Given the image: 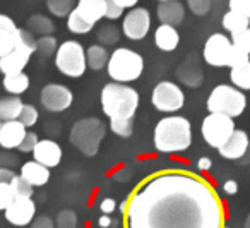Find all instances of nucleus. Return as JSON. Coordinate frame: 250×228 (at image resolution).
I'll return each mask as SVG.
<instances>
[{
	"instance_id": "obj_11",
	"label": "nucleus",
	"mask_w": 250,
	"mask_h": 228,
	"mask_svg": "<svg viewBox=\"0 0 250 228\" xmlns=\"http://www.w3.org/2000/svg\"><path fill=\"white\" fill-rule=\"evenodd\" d=\"M151 29V14L144 7H134L124 16L122 21V31L132 42L146 38Z\"/></svg>"
},
{
	"instance_id": "obj_53",
	"label": "nucleus",
	"mask_w": 250,
	"mask_h": 228,
	"mask_svg": "<svg viewBox=\"0 0 250 228\" xmlns=\"http://www.w3.org/2000/svg\"><path fill=\"white\" fill-rule=\"evenodd\" d=\"M245 228H250V214H249V218H247V223H245Z\"/></svg>"
},
{
	"instance_id": "obj_10",
	"label": "nucleus",
	"mask_w": 250,
	"mask_h": 228,
	"mask_svg": "<svg viewBox=\"0 0 250 228\" xmlns=\"http://www.w3.org/2000/svg\"><path fill=\"white\" fill-rule=\"evenodd\" d=\"M151 103L156 110L171 114L178 112L185 103V94L180 88L171 81H161L156 84L151 94Z\"/></svg>"
},
{
	"instance_id": "obj_29",
	"label": "nucleus",
	"mask_w": 250,
	"mask_h": 228,
	"mask_svg": "<svg viewBox=\"0 0 250 228\" xmlns=\"http://www.w3.org/2000/svg\"><path fill=\"white\" fill-rule=\"evenodd\" d=\"M223 28L226 29V31H229L233 35V33H240L243 31V29L250 28V21L245 18V16L238 14V12L235 11H228L225 16H223V21H221Z\"/></svg>"
},
{
	"instance_id": "obj_16",
	"label": "nucleus",
	"mask_w": 250,
	"mask_h": 228,
	"mask_svg": "<svg viewBox=\"0 0 250 228\" xmlns=\"http://www.w3.org/2000/svg\"><path fill=\"white\" fill-rule=\"evenodd\" d=\"M177 76L185 86H188V88L201 86L202 79H204V72H202V67H201V64H199V59L195 53L188 55L187 59L184 60V64L177 69Z\"/></svg>"
},
{
	"instance_id": "obj_13",
	"label": "nucleus",
	"mask_w": 250,
	"mask_h": 228,
	"mask_svg": "<svg viewBox=\"0 0 250 228\" xmlns=\"http://www.w3.org/2000/svg\"><path fill=\"white\" fill-rule=\"evenodd\" d=\"M36 206L31 197H16L14 203L5 209V220L14 227H26L35 220Z\"/></svg>"
},
{
	"instance_id": "obj_14",
	"label": "nucleus",
	"mask_w": 250,
	"mask_h": 228,
	"mask_svg": "<svg viewBox=\"0 0 250 228\" xmlns=\"http://www.w3.org/2000/svg\"><path fill=\"white\" fill-rule=\"evenodd\" d=\"M33 53H35V50L26 48V46L18 43V46L11 53H7L5 57L0 59V72L4 74V76L22 72L26 69V66H28Z\"/></svg>"
},
{
	"instance_id": "obj_55",
	"label": "nucleus",
	"mask_w": 250,
	"mask_h": 228,
	"mask_svg": "<svg viewBox=\"0 0 250 228\" xmlns=\"http://www.w3.org/2000/svg\"><path fill=\"white\" fill-rule=\"evenodd\" d=\"M0 125H2V118H0Z\"/></svg>"
},
{
	"instance_id": "obj_50",
	"label": "nucleus",
	"mask_w": 250,
	"mask_h": 228,
	"mask_svg": "<svg viewBox=\"0 0 250 228\" xmlns=\"http://www.w3.org/2000/svg\"><path fill=\"white\" fill-rule=\"evenodd\" d=\"M211 166H212V161L209 158H206V156H202V158L197 161V168L202 170V172H206V170H211Z\"/></svg>"
},
{
	"instance_id": "obj_46",
	"label": "nucleus",
	"mask_w": 250,
	"mask_h": 228,
	"mask_svg": "<svg viewBox=\"0 0 250 228\" xmlns=\"http://www.w3.org/2000/svg\"><path fill=\"white\" fill-rule=\"evenodd\" d=\"M14 177H16L14 170L4 168V166H0V183H11Z\"/></svg>"
},
{
	"instance_id": "obj_25",
	"label": "nucleus",
	"mask_w": 250,
	"mask_h": 228,
	"mask_svg": "<svg viewBox=\"0 0 250 228\" xmlns=\"http://www.w3.org/2000/svg\"><path fill=\"white\" fill-rule=\"evenodd\" d=\"M4 90L12 96H19V94L26 93L29 88V77L28 74L19 72V74H9L4 76Z\"/></svg>"
},
{
	"instance_id": "obj_35",
	"label": "nucleus",
	"mask_w": 250,
	"mask_h": 228,
	"mask_svg": "<svg viewBox=\"0 0 250 228\" xmlns=\"http://www.w3.org/2000/svg\"><path fill=\"white\" fill-rule=\"evenodd\" d=\"M12 190H14L16 197H31L33 196V185L28 183L21 175H16L11 182Z\"/></svg>"
},
{
	"instance_id": "obj_49",
	"label": "nucleus",
	"mask_w": 250,
	"mask_h": 228,
	"mask_svg": "<svg viewBox=\"0 0 250 228\" xmlns=\"http://www.w3.org/2000/svg\"><path fill=\"white\" fill-rule=\"evenodd\" d=\"M117 5H120L122 9H134L137 4H139V0H115Z\"/></svg>"
},
{
	"instance_id": "obj_45",
	"label": "nucleus",
	"mask_w": 250,
	"mask_h": 228,
	"mask_svg": "<svg viewBox=\"0 0 250 228\" xmlns=\"http://www.w3.org/2000/svg\"><path fill=\"white\" fill-rule=\"evenodd\" d=\"M115 207H117V203H115L111 197L103 199V201H101V204H100V209L103 211V214H111L115 211Z\"/></svg>"
},
{
	"instance_id": "obj_54",
	"label": "nucleus",
	"mask_w": 250,
	"mask_h": 228,
	"mask_svg": "<svg viewBox=\"0 0 250 228\" xmlns=\"http://www.w3.org/2000/svg\"><path fill=\"white\" fill-rule=\"evenodd\" d=\"M158 2H168V0H158Z\"/></svg>"
},
{
	"instance_id": "obj_40",
	"label": "nucleus",
	"mask_w": 250,
	"mask_h": 228,
	"mask_svg": "<svg viewBox=\"0 0 250 228\" xmlns=\"http://www.w3.org/2000/svg\"><path fill=\"white\" fill-rule=\"evenodd\" d=\"M212 0H187V5L195 16H206L211 11Z\"/></svg>"
},
{
	"instance_id": "obj_33",
	"label": "nucleus",
	"mask_w": 250,
	"mask_h": 228,
	"mask_svg": "<svg viewBox=\"0 0 250 228\" xmlns=\"http://www.w3.org/2000/svg\"><path fill=\"white\" fill-rule=\"evenodd\" d=\"M59 42L53 35H48V36H40L36 40V52L40 53L42 57H52L53 53H57L59 50Z\"/></svg>"
},
{
	"instance_id": "obj_48",
	"label": "nucleus",
	"mask_w": 250,
	"mask_h": 228,
	"mask_svg": "<svg viewBox=\"0 0 250 228\" xmlns=\"http://www.w3.org/2000/svg\"><path fill=\"white\" fill-rule=\"evenodd\" d=\"M223 190H225L226 194H229V196H233V194H236V190H238V183H236L235 180H226V182L223 183Z\"/></svg>"
},
{
	"instance_id": "obj_51",
	"label": "nucleus",
	"mask_w": 250,
	"mask_h": 228,
	"mask_svg": "<svg viewBox=\"0 0 250 228\" xmlns=\"http://www.w3.org/2000/svg\"><path fill=\"white\" fill-rule=\"evenodd\" d=\"M111 223H113V220L110 218V214H103V216L98 220V225H100L101 228H108L111 227Z\"/></svg>"
},
{
	"instance_id": "obj_22",
	"label": "nucleus",
	"mask_w": 250,
	"mask_h": 228,
	"mask_svg": "<svg viewBox=\"0 0 250 228\" xmlns=\"http://www.w3.org/2000/svg\"><path fill=\"white\" fill-rule=\"evenodd\" d=\"M21 177L33 187H42L50 180V168L38 163L36 160L26 161L21 166Z\"/></svg>"
},
{
	"instance_id": "obj_20",
	"label": "nucleus",
	"mask_w": 250,
	"mask_h": 228,
	"mask_svg": "<svg viewBox=\"0 0 250 228\" xmlns=\"http://www.w3.org/2000/svg\"><path fill=\"white\" fill-rule=\"evenodd\" d=\"M249 144V136L243 131H235L231 134V137L219 148V155L226 160H240L242 156H245Z\"/></svg>"
},
{
	"instance_id": "obj_1",
	"label": "nucleus",
	"mask_w": 250,
	"mask_h": 228,
	"mask_svg": "<svg viewBox=\"0 0 250 228\" xmlns=\"http://www.w3.org/2000/svg\"><path fill=\"white\" fill-rule=\"evenodd\" d=\"M125 228H226L216 189L187 170L147 177L127 197Z\"/></svg>"
},
{
	"instance_id": "obj_39",
	"label": "nucleus",
	"mask_w": 250,
	"mask_h": 228,
	"mask_svg": "<svg viewBox=\"0 0 250 228\" xmlns=\"http://www.w3.org/2000/svg\"><path fill=\"white\" fill-rule=\"evenodd\" d=\"M18 120H21L22 124L26 125V127H33V125L38 122V110H36L33 105H24Z\"/></svg>"
},
{
	"instance_id": "obj_28",
	"label": "nucleus",
	"mask_w": 250,
	"mask_h": 228,
	"mask_svg": "<svg viewBox=\"0 0 250 228\" xmlns=\"http://www.w3.org/2000/svg\"><path fill=\"white\" fill-rule=\"evenodd\" d=\"M229 79H231L233 86L238 88V90H250V60L231 67Z\"/></svg>"
},
{
	"instance_id": "obj_31",
	"label": "nucleus",
	"mask_w": 250,
	"mask_h": 228,
	"mask_svg": "<svg viewBox=\"0 0 250 228\" xmlns=\"http://www.w3.org/2000/svg\"><path fill=\"white\" fill-rule=\"evenodd\" d=\"M96 38L103 46H111L120 38V29L115 24H111V23H106V24H103L96 31Z\"/></svg>"
},
{
	"instance_id": "obj_52",
	"label": "nucleus",
	"mask_w": 250,
	"mask_h": 228,
	"mask_svg": "<svg viewBox=\"0 0 250 228\" xmlns=\"http://www.w3.org/2000/svg\"><path fill=\"white\" fill-rule=\"evenodd\" d=\"M120 211H122V214H125V211H127V199H125L124 203H120Z\"/></svg>"
},
{
	"instance_id": "obj_34",
	"label": "nucleus",
	"mask_w": 250,
	"mask_h": 228,
	"mask_svg": "<svg viewBox=\"0 0 250 228\" xmlns=\"http://www.w3.org/2000/svg\"><path fill=\"white\" fill-rule=\"evenodd\" d=\"M110 129L120 137H129L134 131V118H111Z\"/></svg>"
},
{
	"instance_id": "obj_8",
	"label": "nucleus",
	"mask_w": 250,
	"mask_h": 228,
	"mask_svg": "<svg viewBox=\"0 0 250 228\" xmlns=\"http://www.w3.org/2000/svg\"><path fill=\"white\" fill-rule=\"evenodd\" d=\"M55 66L63 76L81 77L87 69L86 50L76 40H67L59 46L55 53Z\"/></svg>"
},
{
	"instance_id": "obj_7",
	"label": "nucleus",
	"mask_w": 250,
	"mask_h": 228,
	"mask_svg": "<svg viewBox=\"0 0 250 228\" xmlns=\"http://www.w3.org/2000/svg\"><path fill=\"white\" fill-rule=\"evenodd\" d=\"M247 107V98L242 90L228 84H219L211 91L208 98L209 114H223L235 118L243 114Z\"/></svg>"
},
{
	"instance_id": "obj_19",
	"label": "nucleus",
	"mask_w": 250,
	"mask_h": 228,
	"mask_svg": "<svg viewBox=\"0 0 250 228\" xmlns=\"http://www.w3.org/2000/svg\"><path fill=\"white\" fill-rule=\"evenodd\" d=\"M18 31L19 28L9 16L0 14V59L18 46Z\"/></svg>"
},
{
	"instance_id": "obj_32",
	"label": "nucleus",
	"mask_w": 250,
	"mask_h": 228,
	"mask_svg": "<svg viewBox=\"0 0 250 228\" xmlns=\"http://www.w3.org/2000/svg\"><path fill=\"white\" fill-rule=\"evenodd\" d=\"M67 28H69V31L74 33V35H87V33L93 29V26L87 21H84L79 12L74 9L69 14V18H67Z\"/></svg>"
},
{
	"instance_id": "obj_17",
	"label": "nucleus",
	"mask_w": 250,
	"mask_h": 228,
	"mask_svg": "<svg viewBox=\"0 0 250 228\" xmlns=\"http://www.w3.org/2000/svg\"><path fill=\"white\" fill-rule=\"evenodd\" d=\"M33 156L38 163L53 168L62 160V148L52 139H43V141H38L36 148L33 149Z\"/></svg>"
},
{
	"instance_id": "obj_44",
	"label": "nucleus",
	"mask_w": 250,
	"mask_h": 228,
	"mask_svg": "<svg viewBox=\"0 0 250 228\" xmlns=\"http://www.w3.org/2000/svg\"><path fill=\"white\" fill-rule=\"evenodd\" d=\"M31 228H53V220L48 216H40L33 220Z\"/></svg>"
},
{
	"instance_id": "obj_3",
	"label": "nucleus",
	"mask_w": 250,
	"mask_h": 228,
	"mask_svg": "<svg viewBox=\"0 0 250 228\" xmlns=\"http://www.w3.org/2000/svg\"><path fill=\"white\" fill-rule=\"evenodd\" d=\"M101 107L108 118H134L139 107V93L122 83H108L101 91Z\"/></svg>"
},
{
	"instance_id": "obj_24",
	"label": "nucleus",
	"mask_w": 250,
	"mask_h": 228,
	"mask_svg": "<svg viewBox=\"0 0 250 228\" xmlns=\"http://www.w3.org/2000/svg\"><path fill=\"white\" fill-rule=\"evenodd\" d=\"M22 100L19 96H5V98H0V118L2 122H7V120H18L19 115L22 112Z\"/></svg>"
},
{
	"instance_id": "obj_4",
	"label": "nucleus",
	"mask_w": 250,
	"mask_h": 228,
	"mask_svg": "<svg viewBox=\"0 0 250 228\" xmlns=\"http://www.w3.org/2000/svg\"><path fill=\"white\" fill-rule=\"evenodd\" d=\"M202 57L206 64L212 67H235L250 60L249 55L236 48L231 40L223 33H214L206 40Z\"/></svg>"
},
{
	"instance_id": "obj_18",
	"label": "nucleus",
	"mask_w": 250,
	"mask_h": 228,
	"mask_svg": "<svg viewBox=\"0 0 250 228\" xmlns=\"http://www.w3.org/2000/svg\"><path fill=\"white\" fill-rule=\"evenodd\" d=\"M156 16L161 24H170L173 28L180 26L185 19V7L180 0H168V2H160L156 9Z\"/></svg>"
},
{
	"instance_id": "obj_9",
	"label": "nucleus",
	"mask_w": 250,
	"mask_h": 228,
	"mask_svg": "<svg viewBox=\"0 0 250 228\" xmlns=\"http://www.w3.org/2000/svg\"><path fill=\"white\" fill-rule=\"evenodd\" d=\"M235 122L231 117L223 114H209L208 117L202 120L201 132L204 141L208 142L211 148L219 149L235 132Z\"/></svg>"
},
{
	"instance_id": "obj_43",
	"label": "nucleus",
	"mask_w": 250,
	"mask_h": 228,
	"mask_svg": "<svg viewBox=\"0 0 250 228\" xmlns=\"http://www.w3.org/2000/svg\"><path fill=\"white\" fill-rule=\"evenodd\" d=\"M38 136L35 134V132H28L26 134V137L22 139L21 146H19L18 149H21L22 153H33V149L36 148V144H38Z\"/></svg>"
},
{
	"instance_id": "obj_6",
	"label": "nucleus",
	"mask_w": 250,
	"mask_h": 228,
	"mask_svg": "<svg viewBox=\"0 0 250 228\" xmlns=\"http://www.w3.org/2000/svg\"><path fill=\"white\" fill-rule=\"evenodd\" d=\"M108 76L113 83H132L144 70V59L130 48H117L108 59Z\"/></svg>"
},
{
	"instance_id": "obj_23",
	"label": "nucleus",
	"mask_w": 250,
	"mask_h": 228,
	"mask_svg": "<svg viewBox=\"0 0 250 228\" xmlns=\"http://www.w3.org/2000/svg\"><path fill=\"white\" fill-rule=\"evenodd\" d=\"M154 43L161 52H173L180 43V35L173 26L160 24L154 31Z\"/></svg>"
},
{
	"instance_id": "obj_27",
	"label": "nucleus",
	"mask_w": 250,
	"mask_h": 228,
	"mask_svg": "<svg viewBox=\"0 0 250 228\" xmlns=\"http://www.w3.org/2000/svg\"><path fill=\"white\" fill-rule=\"evenodd\" d=\"M108 52L103 45H91L86 50V62L91 70H101L108 66Z\"/></svg>"
},
{
	"instance_id": "obj_26",
	"label": "nucleus",
	"mask_w": 250,
	"mask_h": 228,
	"mask_svg": "<svg viewBox=\"0 0 250 228\" xmlns=\"http://www.w3.org/2000/svg\"><path fill=\"white\" fill-rule=\"evenodd\" d=\"M28 29L33 35L38 36H48L55 33V23L48 18V16L43 14H33L28 19Z\"/></svg>"
},
{
	"instance_id": "obj_36",
	"label": "nucleus",
	"mask_w": 250,
	"mask_h": 228,
	"mask_svg": "<svg viewBox=\"0 0 250 228\" xmlns=\"http://www.w3.org/2000/svg\"><path fill=\"white\" fill-rule=\"evenodd\" d=\"M231 43L238 50H242L247 55H250V28L243 29V31H240V33H233Z\"/></svg>"
},
{
	"instance_id": "obj_2",
	"label": "nucleus",
	"mask_w": 250,
	"mask_h": 228,
	"mask_svg": "<svg viewBox=\"0 0 250 228\" xmlns=\"http://www.w3.org/2000/svg\"><path fill=\"white\" fill-rule=\"evenodd\" d=\"M192 144V125L185 117H165L154 127V148L160 153H182Z\"/></svg>"
},
{
	"instance_id": "obj_38",
	"label": "nucleus",
	"mask_w": 250,
	"mask_h": 228,
	"mask_svg": "<svg viewBox=\"0 0 250 228\" xmlns=\"http://www.w3.org/2000/svg\"><path fill=\"white\" fill-rule=\"evenodd\" d=\"M76 225H77V216L74 211L63 209L57 216V227L59 228H76Z\"/></svg>"
},
{
	"instance_id": "obj_21",
	"label": "nucleus",
	"mask_w": 250,
	"mask_h": 228,
	"mask_svg": "<svg viewBox=\"0 0 250 228\" xmlns=\"http://www.w3.org/2000/svg\"><path fill=\"white\" fill-rule=\"evenodd\" d=\"M76 11L81 14L84 21L94 26L98 21L104 19L106 14V2L104 0H79L76 5Z\"/></svg>"
},
{
	"instance_id": "obj_5",
	"label": "nucleus",
	"mask_w": 250,
	"mask_h": 228,
	"mask_svg": "<svg viewBox=\"0 0 250 228\" xmlns=\"http://www.w3.org/2000/svg\"><path fill=\"white\" fill-rule=\"evenodd\" d=\"M104 134H106V125L101 118H81L70 129V142L83 155L96 156Z\"/></svg>"
},
{
	"instance_id": "obj_30",
	"label": "nucleus",
	"mask_w": 250,
	"mask_h": 228,
	"mask_svg": "<svg viewBox=\"0 0 250 228\" xmlns=\"http://www.w3.org/2000/svg\"><path fill=\"white\" fill-rule=\"evenodd\" d=\"M76 5V0H46V7H48L50 14H53L55 18H69Z\"/></svg>"
},
{
	"instance_id": "obj_42",
	"label": "nucleus",
	"mask_w": 250,
	"mask_h": 228,
	"mask_svg": "<svg viewBox=\"0 0 250 228\" xmlns=\"http://www.w3.org/2000/svg\"><path fill=\"white\" fill-rule=\"evenodd\" d=\"M104 2H106V14H104V19H108V21H117V19H120L122 14H124V9H122L120 5H117L115 0H104Z\"/></svg>"
},
{
	"instance_id": "obj_47",
	"label": "nucleus",
	"mask_w": 250,
	"mask_h": 228,
	"mask_svg": "<svg viewBox=\"0 0 250 228\" xmlns=\"http://www.w3.org/2000/svg\"><path fill=\"white\" fill-rule=\"evenodd\" d=\"M4 163H7V168L18 165V158H12L7 153H0V166H4Z\"/></svg>"
},
{
	"instance_id": "obj_41",
	"label": "nucleus",
	"mask_w": 250,
	"mask_h": 228,
	"mask_svg": "<svg viewBox=\"0 0 250 228\" xmlns=\"http://www.w3.org/2000/svg\"><path fill=\"white\" fill-rule=\"evenodd\" d=\"M229 11L238 12L250 21V0H229Z\"/></svg>"
},
{
	"instance_id": "obj_15",
	"label": "nucleus",
	"mask_w": 250,
	"mask_h": 228,
	"mask_svg": "<svg viewBox=\"0 0 250 228\" xmlns=\"http://www.w3.org/2000/svg\"><path fill=\"white\" fill-rule=\"evenodd\" d=\"M26 125L21 120H7L0 125V146L4 149L19 148L26 137Z\"/></svg>"
},
{
	"instance_id": "obj_12",
	"label": "nucleus",
	"mask_w": 250,
	"mask_h": 228,
	"mask_svg": "<svg viewBox=\"0 0 250 228\" xmlns=\"http://www.w3.org/2000/svg\"><path fill=\"white\" fill-rule=\"evenodd\" d=\"M72 91L69 90L63 84H46L42 90V94H40V101H42L43 108L48 112H63L72 105Z\"/></svg>"
},
{
	"instance_id": "obj_37",
	"label": "nucleus",
	"mask_w": 250,
	"mask_h": 228,
	"mask_svg": "<svg viewBox=\"0 0 250 228\" xmlns=\"http://www.w3.org/2000/svg\"><path fill=\"white\" fill-rule=\"evenodd\" d=\"M16 199L11 183H0V211H5Z\"/></svg>"
}]
</instances>
